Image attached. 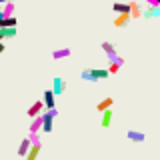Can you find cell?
<instances>
[{
	"instance_id": "obj_23",
	"label": "cell",
	"mask_w": 160,
	"mask_h": 160,
	"mask_svg": "<svg viewBox=\"0 0 160 160\" xmlns=\"http://www.w3.org/2000/svg\"><path fill=\"white\" fill-rule=\"evenodd\" d=\"M2 26H4V14L0 16V28H2Z\"/></svg>"
},
{
	"instance_id": "obj_13",
	"label": "cell",
	"mask_w": 160,
	"mask_h": 160,
	"mask_svg": "<svg viewBox=\"0 0 160 160\" xmlns=\"http://www.w3.org/2000/svg\"><path fill=\"white\" fill-rule=\"evenodd\" d=\"M142 16L144 18H158L160 16V4H158V6H148L146 10H144Z\"/></svg>"
},
{
	"instance_id": "obj_15",
	"label": "cell",
	"mask_w": 160,
	"mask_h": 160,
	"mask_svg": "<svg viewBox=\"0 0 160 160\" xmlns=\"http://www.w3.org/2000/svg\"><path fill=\"white\" fill-rule=\"evenodd\" d=\"M112 104H114V98L106 96L104 100H100V102L96 104V110H98V112H102V110H106V108H112Z\"/></svg>"
},
{
	"instance_id": "obj_1",
	"label": "cell",
	"mask_w": 160,
	"mask_h": 160,
	"mask_svg": "<svg viewBox=\"0 0 160 160\" xmlns=\"http://www.w3.org/2000/svg\"><path fill=\"white\" fill-rule=\"evenodd\" d=\"M108 76H110L108 68H92V70H82L80 72V78L88 80V82H98V80H104Z\"/></svg>"
},
{
	"instance_id": "obj_26",
	"label": "cell",
	"mask_w": 160,
	"mask_h": 160,
	"mask_svg": "<svg viewBox=\"0 0 160 160\" xmlns=\"http://www.w3.org/2000/svg\"><path fill=\"white\" fill-rule=\"evenodd\" d=\"M158 4H160V0H158Z\"/></svg>"
},
{
	"instance_id": "obj_24",
	"label": "cell",
	"mask_w": 160,
	"mask_h": 160,
	"mask_svg": "<svg viewBox=\"0 0 160 160\" xmlns=\"http://www.w3.org/2000/svg\"><path fill=\"white\" fill-rule=\"evenodd\" d=\"M2 40H4V34H2V30H0V42H2Z\"/></svg>"
},
{
	"instance_id": "obj_9",
	"label": "cell",
	"mask_w": 160,
	"mask_h": 160,
	"mask_svg": "<svg viewBox=\"0 0 160 160\" xmlns=\"http://www.w3.org/2000/svg\"><path fill=\"white\" fill-rule=\"evenodd\" d=\"M42 124H44V118H42V114H38V116L32 118L28 130H30V132H40V130H42Z\"/></svg>"
},
{
	"instance_id": "obj_14",
	"label": "cell",
	"mask_w": 160,
	"mask_h": 160,
	"mask_svg": "<svg viewBox=\"0 0 160 160\" xmlns=\"http://www.w3.org/2000/svg\"><path fill=\"white\" fill-rule=\"evenodd\" d=\"M14 12H16V4H14V0L2 4V14H4V16H12Z\"/></svg>"
},
{
	"instance_id": "obj_12",
	"label": "cell",
	"mask_w": 160,
	"mask_h": 160,
	"mask_svg": "<svg viewBox=\"0 0 160 160\" xmlns=\"http://www.w3.org/2000/svg\"><path fill=\"white\" fill-rule=\"evenodd\" d=\"M54 96H56V94H54V90H44V106L46 108H54Z\"/></svg>"
},
{
	"instance_id": "obj_4",
	"label": "cell",
	"mask_w": 160,
	"mask_h": 160,
	"mask_svg": "<svg viewBox=\"0 0 160 160\" xmlns=\"http://www.w3.org/2000/svg\"><path fill=\"white\" fill-rule=\"evenodd\" d=\"M126 138L130 140V142H134V144H142L144 140H146L144 132H140V130H128V132H126Z\"/></svg>"
},
{
	"instance_id": "obj_19",
	"label": "cell",
	"mask_w": 160,
	"mask_h": 160,
	"mask_svg": "<svg viewBox=\"0 0 160 160\" xmlns=\"http://www.w3.org/2000/svg\"><path fill=\"white\" fill-rule=\"evenodd\" d=\"M16 22H18V20H16L14 14H12V16H4V26H16Z\"/></svg>"
},
{
	"instance_id": "obj_22",
	"label": "cell",
	"mask_w": 160,
	"mask_h": 160,
	"mask_svg": "<svg viewBox=\"0 0 160 160\" xmlns=\"http://www.w3.org/2000/svg\"><path fill=\"white\" fill-rule=\"evenodd\" d=\"M4 48H6V46H4V40H2V42H0V54L4 52Z\"/></svg>"
},
{
	"instance_id": "obj_7",
	"label": "cell",
	"mask_w": 160,
	"mask_h": 160,
	"mask_svg": "<svg viewBox=\"0 0 160 160\" xmlns=\"http://www.w3.org/2000/svg\"><path fill=\"white\" fill-rule=\"evenodd\" d=\"M30 146H32V140H30V138H24L22 142H20V146H18V156L26 158L28 152H30Z\"/></svg>"
},
{
	"instance_id": "obj_18",
	"label": "cell",
	"mask_w": 160,
	"mask_h": 160,
	"mask_svg": "<svg viewBox=\"0 0 160 160\" xmlns=\"http://www.w3.org/2000/svg\"><path fill=\"white\" fill-rule=\"evenodd\" d=\"M38 152H40V142H36V144H32V146H30V152H28V160H34L38 156Z\"/></svg>"
},
{
	"instance_id": "obj_5",
	"label": "cell",
	"mask_w": 160,
	"mask_h": 160,
	"mask_svg": "<svg viewBox=\"0 0 160 160\" xmlns=\"http://www.w3.org/2000/svg\"><path fill=\"white\" fill-rule=\"evenodd\" d=\"M46 108L44 106V100H36V102L32 104V106L28 108V116L30 118H34V116H38V114H42V110Z\"/></svg>"
},
{
	"instance_id": "obj_2",
	"label": "cell",
	"mask_w": 160,
	"mask_h": 160,
	"mask_svg": "<svg viewBox=\"0 0 160 160\" xmlns=\"http://www.w3.org/2000/svg\"><path fill=\"white\" fill-rule=\"evenodd\" d=\"M102 50L106 52V56H108L110 62H118L120 66L124 64L122 56H118V54H116V48H114V44H112V42H102Z\"/></svg>"
},
{
	"instance_id": "obj_20",
	"label": "cell",
	"mask_w": 160,
	"mask_h": 160,
	"mask_svg": "<svg viewBox=\"0 0 160 160\" xmlns=\"http://www.w3.org/2000/svg\"><path fill=\"white\" fill-rule=\"evenodd\" d=\"M118 70H120V64L118 62H110V66H108V72L110 74H116Z\"/></svg>"
},
{
	"instance_id": "obj_6",
	"label": "cell",
	"mask_w": 160,
	"mask_h": 160,
	"mask_svg": "<svg viewBox=\"0 0 160 160\" xmlns=\"http://www.w3.org/2000/svg\"><path fill=\"white\" fill-rule=\"evenodd\" d=\"M52 90H54V94H56V96H60V94H64L66 92V82H64L62 78H54L52 80Z\"/></svg>"
},
{
	"instance_id": "obj_25",
	"label": "cell",
	"mask_w": 160,
	"mask_h": 160,
	"mask_svg": "<svg viewBox=\"0 0 160 160\" xmlns=\"http://www.w3.org/2000/svg\"><path fill=\"white\" fill-rule=\"evenodd\" d=\"M0 16H2V4H0Z\"/></svg>"
},
{
	"instance_id": "obj_10",
	"label": "cell",
	"mask_w": 160,
	"mask_h": 160,
	"mask_svg": "<svg viewBox=\"0 0 160 160\" xmlns=\"http://www.w3.org/2000/svg\"><path fill=\"white\" fill-rule=\"evenodd\" d=\"M112 10L116 14H130V2H114Z\"/></svg>"
},
{
	"instance_id": "obj_17",
	"label": "cell",
	"mask_w": 160,
	"mask_h": 160,
	"mask_svg": "<svg viewBox=\"0 0 160 160\" xmlns=\"http://www.w3.org/2000/svg\"><path fill=\"white\" fill-rule=\"evenodd\" d=\"M0 30H2L4 38H14V36H16V32H18V30H16V26H2Z\"/></svg>"
},
{
	"instance_id": "obj_16",
	"label": "cell",
	"mask_w": 160,
	"mask_h": 160,
	"mask_svg": "<svg viewBox=\"0 0 160 160\" xmlns=\"http://www.w3.org/2000/svg\"><path fill=\"white\" fill-rule=\"evenodd\" d=\"M142 14H144V10L140 8L138 2H130V16H132V18H140Z\"/></svg>"
},
{
	"instance_id": "obj_11",
	"label": "cell",
	"mask_w": 160,
	"mask_h": 160,
	"mask_svg": "<svg viewBox=\"0 0 160 160\" xmlns=\"http://www.w3.org/2000/svg\"><path fill=\"white\" fill-rule=\"evenodd\" d=\"M70 54H72L70 48H58V50L52 52V60H64V58H68Z\"/></svg>"
},
{
	"instance_id": "obj_8",
	"label": "cell",
	"mask_w": 160,
	"mask_h": 160,
	"mask_svg": "<svg viewBox=\"0 0 160 160\" xmlns=\"http://www.w3.org/2000/svg\"><path fill=\"white\" fill-rule=\"evenodd\" d=\"M130 20H132L130 14H118V16L114 18V26H116V28H124V26H128Z\"/></svg>"
},
{
	"instance_id": "obj_21",
	"label": "cell",
	"mask_w": 160,
	"mask_h": 160,
	"mask_svg": "<svg viewBox=\"0 0 160 160\" xmlns=\"http://www.w3.org/2000/svg\"><path fill=\"white\" fill-rule=\"evenodd\" d=\"M148 6H158V0H144Z\"/></svg>"
},
{
	"instance_id": "obj_3",
	"label": "cell",
	"mask_w": 160,
	"mask_h": 160,
	"mask_svg": "<svg viewBox=\"0 0 160 160\" xmlns=\"http://www.w3.org/2000/svg\"><path fill=\"white\" fill-rule=\"evenodd\" d=\"M102 118H100V126L102 128H108L110 124H112V120H114V112H112V108H106V110H102Z\"/></svg>"
}]
</instances>
